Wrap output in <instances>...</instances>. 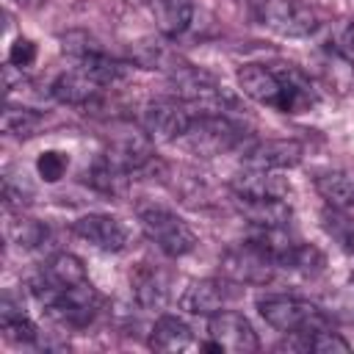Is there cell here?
Returning <instances> with one entry per match:
<instances>
[{
  "instance_id": "d6a6232c",
  "label": "cell",
  "mask_w": 354,
  "mask_h": 354,
  "mask_svg": "<svg viewBox=\"0 0 354 354\" xmlns=\"http://www.w3.org/2000/svg\"><path fill=\"white\" fill-rule=\"evenodd\" d=\"M343 47H346V53L354 55V25H348V28L343 30Z\"/></svg>"
},
{
  "instance_id": "7402d4cb",
  "label": "cell",
  "mask_w": 354,
  "mask_h": 354,
  "mask_svg": "<svg viewBox=\"0 0 354 354\" xmlns=\"http://www.w3.org/2000/svg\"><path fill=\"white\" fill-rule=\"evenodd\" d=\"M127 177H130V171H124V169H122L119 163H113L108 155H100V158L94 160V166L88 169V174H86V180L91 183L94 191L111 194V196H116V194L124 191Z\"/></svg>"
},
{
  "instance_id": "d4e9b609",
  "label": "cell",
  "mask_w": 354,
  "mask_h": 354,
  "mask_svg": "<svg viewBox=\"0 0 354 354\" xmlns=\"http://www.w3.org/2000/svg\"><path fill=\"white\" fill-rule=\"evenodd\" d=\"M44 274H47V279H53L58 288H72V285H80V282L88 279L83 260L75 257V254H69V252H58V254L47 263Z\"/></svg>"
},
{
  "instance_id": "83f0119b",
  "label": "cell",
  "mask_w": 354,
  "mask_h": 354,
  "mask_svg": "<svg viewBox=\"0 0 354 354\" xmlns=\"http://www.w3.org/2000/svg\"><path fill=\"white\" fill-rule=\"evenodd\" d=\"M66 166H69V158L64 152H58V149H47V152H41L36 158V171H39V177L44 183H58L64 177Z\"/></svg>"
},
{
  "instance_id": "ba28073f",
  "label": "cell",
  "mask_w": 354,
  "mask_h": 354,
  "mask_svg": "<svg viewBox=\"0 0 354 354\" xmlns=\"http://www.w3.org/2000/svg\"><path fill=\"white\" fill-rule=\"evenodd\" d=\"M191 113L183 100H155L144 108V133L152 141H180L191 124Z\"/></svg>"
},
{
  "instance_id": "8fae6325",
  "label": "cell",
  "mask_w": 354,
  "mask_h": 354,
  "mask_svg": "<svg viewBox=\"0 0 354 354\" xmlns=\"http://www.w3.org/2000/svg\"><path fill=\"white\" fill-rule=\"evenodd\" d=\"M230 188L235 196H252V199H288L290 196V183L285 177H279L271 169H252V166L238 171Z\"/></svg>"
},
{
  "instance_id": "4fadbf2b",
  "label": "cell",
  "mask_w": 354,
  "mask_h": 354,
  "mask_svg": "<svg viewBox=\"0 0 354 354\" xmlns=\"http://www.w3.org/2000/svg\"><path fill=\"white\" fill-rule=\"evenodd\" d=\"M224 301H227V290L218 279H196L180 296V310H185L188 315L210 318L213 313L224 310Z\"/></svg>"
},
{
  "instance_id": "603a6c76",
  "label": "cell",
  "mask_w": 354,
  "mask_h": 354,
  "mask_svg": "<svg viewBox=\"0 0 354 354\" xmlns=\"http://www.w3.org/2000/svg\"><path fill=\"white\" fill-rule=\"evenodd\" d=\"M321 227L343 252L354 254V218L348 216V210L326 205V210L321 213Z\"/></svg>"
},
{
  "instance_id": "7c38bea8",
  "label": "cell",
  "mask_w": 354,
  "mask_h": 354,
  "mask_svg": "<svg viewBox=\"0 0 354 354\" xmlns=\"http://www.w3.org/2000/svg\"><path fill=\"white\" fill-rule=\"evenodd\" d=\"M130 288H133V299L141 310H163L169 301V274L158 266L141 263L133 268L130 274Z\"/></svg>"
},
{
  "instance_id": "d6986e66",
  "label": "cell",
  "mask_w": 354,
  "mask_h": 354,
  "mask_svg": "<svg viewBox=\"0 0 354 354\" xmlns=\"http://www.w3.org/2000/svg\"><path fill=\"white\" fill-rule=\"evenodd\" d=\"M152 17L166 36H177L191 25L194 17V3L191 0H149Z\"/></svg>"
},
{
  "instance_id": "7a4b0ae2",
  "label": "cell",
  "mask_w": 354,
  "mask_h": 354,
  "mask_svg": "<svg viewBox=\"0 0 354 354\" xmlns=\"http://www.w3.org/2000/svg\"><path fill=\"white\" fill-rule=\"evenodd\" d=\"M257 310L263 315V321L268 326H274L277 332L282 335H290V332H301V335H313V332H321V329H329V321L326 315L304 301V299H293V296H266L257 301Z\"/></svg>"
},
{
  "instance_id": "2e32d148",
  "label": "cell",
  "mask_w": 354,
  "mask_h": 354,
  "mask_svg": "<svg viewBox=\"0 0 354 354\" xmlns=\"http://www.w3.org/2000/svg\"><path fill=\"white\" fill-rule=\"evenodd\" d=\"M97 94V83L83 75L80 69L64 72L50 83V97L64 102V105H88Z\"/></svg>"
},
{
  "instance_id": "4316f807",
  "label": "cell",
  "mask_w": 354,
  "mask_h": 354,
  "mask_svg": "<svg viewBox=\"0 0 354 354\" xmlns=\"http://www.w3.org/2000/svg\"><path fill=\"white\" fill-rule=\"evenodd\" d=\"M8 235H11V241L17 246L36 249V246H41L47 241V227L39 224V221H33V218H19V221H14L8 227Z\"/></svg>"
},
{
  "instance_id": "1f68e13d",
  "label": "cell",
  "mask_w": 354,
  "mask_h": 354,
  "mask_svg": "<svg viewBox=\"0 0 354 354\" xmlns=\"http://www.w3.org/2000/svg\"><path fill=\"white\" fill-rule=\"evenodd\" d=\"M33 58H36V44L30 41V39H17L14 44H11V50H8V64H14V66H30L33 64Z\"/></svg>"
},
{
  "instance_id": "f1b7e54d",
  "label": "cell",
  "mask_w": 354,
  "mask_h": 354,
  "mask_svg": "<svg viewBox=\"0 0 354 354\" xmlns=\"http://www.w3.org/2000/svg\"><path fill=\"white\" fill-rule=\"evenodd\" d=\"M285 268H296V271H304V274H315V271L324 268V254H321L315 246L299 241V246L293 249V254H290V260H288Z\"/></svg>"
},
{
  "instance_id": "4dcf8cb0",
  "label": "cell",
  "mask_w": 354,
  "mask_h": 354,
  "mask_svg": "<svg viewBox=\"0 0 354 354\" xmlns=\"http://www.w3.org/2000/svg\"><path fill=\"white\" fill-rule=\"evenodd\" d=\"M30 196H33V191L19 180H14V174H6L3 177V199H6V207H22V205H28L30 202Z\"/></svg>"
},
{
  "instance_id": "836d02e7",
  "label": "cell",
  "mask_w": 354,
  "mask_h": 354,
  "mask_svg": "<svg viewBox=\"0 0 354 354\" xmlns=\"http://www.w3.org/2000/svg\"><path fill=\"white\" fill-rule=\"evenodd\" d=\"M254 3H257V0H254Z\"/></svg>"
},
{
  "instance_id": "5bb4252c",
  "label": "cell",
  "mask_w": 354,
  "mask_h": 354,
  "mask_svg": "<svg viewBox=\"0 0 354 354\" xmlns=\"http://www.w3.org/2000/svg\"><path fill=\"white\" fill-rule=\"evenodd\" d=\"M238 213L252 227H285L290 221V205L288 199H252V196H235Z\"/></svg>"
},
{
  "instance_id": "e0dca14e",
  "label": "cell",
  "mask_w": 354,
  "mask_h": 354,
  "mask_svg": "<svg viewBox=\"0 0 354 354\" xmlns=\"http://www.w3.org/2000/svg\"><path fill=\"white\" fill-rule=\"evenodd\" d=\"M249 243L257 246L263 254H268L277 266H288L293 249L299 246V241L288 232V224L285 227H254V232L249 235Z\"/></svg>"
},
{
  "instance_id": "484cf974",
  "label": "cell",
  "mask_w": 354,
  "mask_h": 354,
  "mask_svg": "<svg viewBox=\"0 0 354 354\" xmlns=\"http://www.w3.org/2000/svg\"><path fill=\"white\" fill-rule=\"evenodd\" d=\"M39 122H41V116H39L33 108H28V105H11V102L6 105L3 119H0L3 130H6L8 136H19V138L33 136V133L39 130Z\"/></svg>"
},
{
  "instance_id": "52a82bcc",
  "label": "cell",
  "mask_w": 354,
  "mask_h": 354,
  "mask_svg": "<svg viewBox=\"0 0 354 354\" xmlns=\"http://www.w3.org/2000/svg\"><path fill=\"white\" fill-rule=\"evenodd\" d=\"M218 266H221V274L238 285H266L274 279V271H277V263L249 241L227 249Z\"/></svg>"
},
{
  "instance_id": "277c9868",
  "label": "cell",
  "mask_w": 354,
  "mask_h": 354,
  "mask_svg": "<svg viewBox=\"0 0 354 354\" xmlns=\"http://www.w3.org/2000/svg\"><path fill=\"white\" fill-rule=\"evenodd\" d=\"M138 224H141L144 235L169 257H183V254L194 252V246H196L194 230L177 213H171L166 207H144L138 213Z\"/></svg>"
},
{
  "instance_id": "ffe728a7",
  "label": "cell",
  "mask_w": 354,
  "mask_h": 354,
  "mask_svg": "<svg viewBox=\"0 0 354 354\" xmlns=\"http://www.w3.org/2000/svg\"><path fill=\"white\" fill-rule=\"evenodd\" d=\"M321 199L340 210H354V171H326L315 180Z\"/></svg>"
},
{
  "instance_id": "cb8c5ba5",
  "label": "cell",
  "mask_w": 354,
  "mask_h": 354,
  "mask_svg": "<svg viewBox=\"0 0 354 354\" xmlns=\"http://www.w3.org/2000/svg\"><path fill=\"white\" fill-rule=\"evenodd\" d=\"M83 75H88L97 86H113L119 83L124 75H127V66L108 58L105 53H91L86 58H80V66H77Z\"/></svg>"
},
{
  "instance_id": "ac0fdd59",
  "label": "cell",
  "mask_w": 354,
  "mask_h": 354,
  "mask_svg": "<svg viewBox=\"0 0 354 354\" xmlns=\"http://www.w3.org/2000/svg\"><path fill=\"white\" fill-rule=\"evenodd\" d=\"M133 64L144 66V69H163V72H174L183 61L177 58V53L163 41V39H141L133 44L130 50Z\"/></svg>"
},
{
  "instance_id": "3957f363",
  "label": "cell",
  "mask_w": 354,
  "mask_h": 354,
  "mask_svg": "<svg viewBox=\"0 0 354 354\" xmlns=\"http://www.w3.org/2000/svg\"><path fill=\"white\" fill-rule=\"evenodd\" d=\"M243 138L241 127L224 116V113H199L191 119L188 130L183 133V147L191 149L199 158H213L221 152H230Z\"/></svg>"
},
{
  "instance_id": "9a60e30c",
  "label": "cell",
  "mask_w": 354,
  "mask_h": 354,
  "mask_svg": "<svg viewBox=\"0 0 354 354\" xmlns=\"http://www.w3.org/2000/svg\"><path fill=\"white\" fill-rule=\"evenodd\" d=\"M191 343H194V332L177 315H160L149 329V348L155 351H166V354L188 351Z\"/></svg>"
},
{
  "instance_id": "9c48e42d",
  "label": "cell",
  "mask_w": 354,
  "mask_h": 354,
  "mask_svg": "<svg viewBox=\"0 0 354 354\" xmlns=\"http://www.w3.org/2000/svg\"><path fill=\"white\" fill-rule=\"evenodd\" d=\"M75 235L100 252H122L127 246V230L108 213H86L72 224Z\"/></svg>"
},
{
  "instance_id": "f546056e",
  "label": "cell",
  "mask_w": 354,
  "mask_h": 354,
  "mask_svg": "<svg viewBox=\"0 0 354 354\" xmlns=\"http://www.w3.org/2000/svg\"><path fill=\"white\" fill-rule=\"evenodd\" d=\"M310 351H318V354H348L351 346L332 329H321V332H313L310 335Z\"/></svg>"
},
{
  "instance_id": "8992f818",
  "label": "cell",
  "mask_w": 354,
  "mask_h": 354,
  "mask_svg": "<svg viewBox=\"0 0 354 354\" xmlns=\"http://www.w3.org/2000/svg\"><path fill=\"white\" fill-rule=\"evenodd\" d=\"M207 351H230V354H252L260 348L257 332L252 324L232 310H218L207 318Z\"/></svg>"
},
{
  "instance_id": "30bf717a",
  "label": "cell",
  "mask_w": 354,
  "mask_h": 354,
  "mask_svg": "<svg viewBox=\"0 0 354 354\" xmlns=\"http://www.w3.org/2000/svg\"><path fill=\"white\" fill-rule=\"evenodd\" d=\"M301 152H304V147L293 138H266V141L252 144L243 152V166L277 171V169L296 166L301 160Z\"/></svg>"
},
{
  "instance_id": "5b68a950",
  "label": "cell",
  "mask_w": 354,
  "mask_h": 354,
  "mask_svg": "<svg viewBox=\"0 0 354 354\" xmlns=\"http://www.w3.org/2000/svg\"><path fill=\"white\" fill-rule=\"evenodd\" d=\"M254 14L263 28L279 36H288V39L310 36L318 28L315 11L299 0H257Z\"/></svg>"
},
{
  "instance_id": "44dd1931",
  "label": "cell",
  "mask_w": 354,
  "mask_h": 354,
  "mask_svg": "<svg viewBox=\"0 0 354 354\" xmlns=\"http://www.w3.org/2000/svg\"><path fill=\"white\" fill-rule=\"evenodd\" d=\"M0 329L11 343H36L39 340L36 324L8 296H3V301H0Z\"/></svg>"
},
{
  "instance_id": "6da1fadb",
  "label": "cell",
  "mask_w": 354,
  "mask_h": 354,
  "mask_svg": "<svg viewBox=\"0 0 354 354\" xmlns=\"http://www.w3.org/2000/svg\"><path fill=\"white\" fill-rule=\"evenodd\" d=\"M238 88L249 100L277 108L282 113H299L315 100L307 77L290 64L282 69H271L266 64H246L238 69Z\"/></svg>"
}]
</instances>
